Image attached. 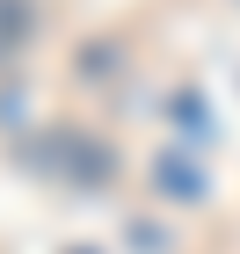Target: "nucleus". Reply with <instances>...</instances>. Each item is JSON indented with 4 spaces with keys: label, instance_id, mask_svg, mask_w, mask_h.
<instances>
[{
    "label": "nucleus",
    "instance_id": "nucleus-1",
    "mask_svg": "<svg viewBox=\"0 0 240 254\" xmlns=\"http://www.w3.org/2000/svg\"><path fill=\"white\" fill-rule=\"evenodd\" d=\"M29 29H37V7L29 0H0V65L29 44Z\"/></svg>",
    "mask_w": 240,
    "mask_h": 254
}]
</instances>
